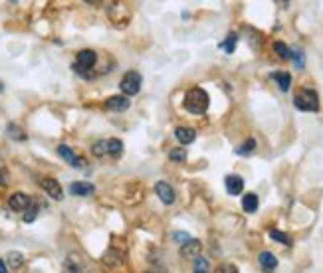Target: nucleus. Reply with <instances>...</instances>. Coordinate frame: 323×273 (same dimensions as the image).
Segmentation results:
<instances>
[{"label":"nucleus","mask_w":323,"mask_h":273,"mask_svg":"<svg viewBox=\"0 0 323 273\" xmlns=\"http://www.w3.org/2000/svg\"><path fill=\"white\" fill-rule=\"evenodd\" d=\"M208 105H210V99L204 89L193 87L187 91V95H185V109L187 111H191L194 115H202V113H206Z\"/></svg>","instance_id":"nucleus-1"},{"label":"nucleus","mask_w":323,"mask_h":273,"mask_svg":"<svg viewBox=\"0 0 323 273\" xmlns=\"http://www.w3.org/2000/svg\"><path fill=\"white\" fill-rule=\"evenodd\" d=\"M293 105L299 109V111H317L319 109V97L313 89H299L293 97Z\"/></svg>","instance_id":"nucleus-2"},{"label":"nucleus","mask_w":323,"mask_h":273,"mask_svg":"<svg viewBox=\"0 0 323 273\" xmlns=\"http://www.w3.org/2000/svg\"><path fill=\"white\" fill-rule=\"evenodd\" d=\"M97 62V54L94 50H82L75 58V64H73V69L84 75V77H90V69L96 66Z\"/></svg>","instance_id":"nucleus-3"},{"label":"nucleus","mask_w":323,"mask_h":273,"mask_svg":"<svg viewBox=\"0 0 323 273\" xmlns=\"http://www.w3.org/2000/svg\"><path fill=\"white\" fill-rule=\"evenodd\" d=\"M141 81H143V77H141V73L139 71H127L125 75H123V79H121V91L125 93V97H129V95H135V93H139V89H141Z\"/></svg>","instance_id":"nucleus-4"},{"label":"nucleus","mask_w":323,"mask_h":273,"mask_svg":"<svg viewBox=\"0 0 323 273\" xmlns=\"http://www.w3.org/2000/svg\"><path fill=\"white\" fill-rule=\"evenodd\" d=\"M40 184L48 192V196H52L54 200H62L64 198V190H62V186H60V182L56 178H42Z\"/></svg>","instance_id":"nucleus-5"},{"label":"nucleus","mask_w":323,"mask_h":273,"mask_svg":"<svg viewBox=\"0 0 323 273\" xmlns=\"http://www.w3.org/2000/svg\"><path fill=\"white\" fill-rule=\"evenodd\" d=\"M58 155L64 159L65 163H69L71 167H75V169H82L84 165H86V161L84 159H79V157H75L73 155V151L67 147V145H58Z\"/></svg>","instance_id":"nucleus-6"},{"label":"nucleus","mask_w":323,"mask_h":273,"mask_svg":"<svg viewBox=\"0 0 323 273\" xmlns=\"http://www.w3.org/2000/svg\"><path fill=\"white\" fill-rule=\"evenodd\" d=\"M8 204H10L12 210H16V212H24V210H28V206L32 204V200H30V196H28V194H24V192H16V194H12V196H10Z\"/></svg>","instance_id":"nucleus-7"},{"label":"nucleus","mask_w":323,"mask_h":273,"mask_svg":"<svg viewBox=\"0 0 323 273\" xmlns=\"http://www.w3.org/2000/svg\"><path fill=\"white\" fill-rule=\"evenodd\" d=\"M155 192H157V196L161 198L163 204H173L175 202V190H173V186H169V182H157V186H155Z\"/></svg>","instance_id":"nucleus-8"},{"label":"nucleus","mask_w":323,"mask_h":273,"mask_svg":"<svg viewBox=\"0 0 323 273\" xmlns=\"http://www.w3.org/2000/svg\"><path fill=\"white\" fill-rule=\"evenodd\" d=\"M224 184H226V190L232 196H238V194L244 190V180H242L238 174H228Z\"/></svg>","instance_id":"nucleus-9"},{"label":"nucleus","mask_w":323,"mask_h":273,"mask_svg":"<svg viewBox=\"0 0 323 273\" xmlns=\"http://www.w3.org/2000/svg\"><path fill=\"white\" fill-rule=\"evenodd\" d=\"M258 261H260V267L268 273L274 271V269L278 267V259H276V255H274L272 251H262L258 255Z\"/></svg>","instance_id":"nucleus-10"},{"label":"nucleus","mask_w":323,"mask_h":273,"mask_svg":"<svg viewBox=\"0 0 323 273\" xmlns=\"http://www.w3.org/2000/svg\"><path fill=\"white\" fill-rule=\"evenodd\" d=\"M127 107H129V97L125 95H113L105 101V109L109 111H125Z\"/></svg>","instance_id":"nucleus-11"},{"label":"nucleus","mask_w":323,"mask_h":273,"mask_svg":"<svg viewBox=\"0 0 323 273\" xmlns=\"http://www.w3.org/2000/svg\"><path fill=\"white\" fill-rule=\"evenodd\" d=\"M200 247H202V243L198 241V239H189L187 243H183V247H181V255L183 257H198V253H200Z\"/></svg>","instance_id":"nucleus-12"},{"label":"nucleus","mask_w":323,"mask_h":273,"mask_svg":"<svg viewBox=\"0 0 323 273\" xmlns=\"http://www.w3.org/2000/svg\"><path fill=\"white\" fill-rule=\"evenodd\" d=\"M69 192H71L73 196H90V194L96 192V186L90 184V182H73V184L69 186Z\"/></svg>","instance_id":"nucleus-13"},{"label":"nucleus","mask_w":323,"mask_h":273,"mask_svg":"<svg viewBox=\"0 0 323 273\" xmlns=\"http://www.w3.org/2000/svg\"><path fill=\"white\" fill-rule=\"evenodd\" d=\"M175 136L179 139V143H183V145H191L194 139H196V131L191 129V127H179V129L175 131Z\"/></svg>","instance_id":"nucleus-14"},{"label":"nucleus","mask_w":323,"mask_h":273,"mask_svg":"<svg viewBox=\"0 0 323 273\" xmlns=\"http://www.w3.org/2000/svg\"><path fill=\"white\" fill-rule=\"evenodd\" d=\"M272 79L278 83V87L282 89V91H288L291 85V75L288 71H276V73H272Z\"/></svg>","instance_id":"nucleus-15"},{"label":"nucleus","mask_w":323,"mask_h":273,"mask_svg":"<svg viewBox=\"0 0 323 273\" xmlns=\"http://www.w3.org/2000/svg\"><path fill=\"white\" fill-rule=\"evenodd\" d=\"M242 208L248 212V214H254L256 210H258V196L256 194H246L244 198H242Z\"/></svg>","instance_id":"nucleus-16"},{"label":"nucleus","mask_w":323,"mask_h":273,"mask_svg":"<svg viewBox=\"0 0 323 273\" xmlns=\"http://www.w3.org/2000/svg\"><path fill=\"white\" fill-rule=\"evenodd\" d=\"M121 151H123V143L119 139H107V155L117 157L121 155Z\"/></svg>","instance_id":"nucleus-17"},{"label":"nucleus","mask_w":323,"mask_h":273,"mask_svg":"<svg viewBox=\"0 0 323 273\" xmlns=\"http://www.w3.org/2000/svg\"><path fill=\"white\" fill-rule=\"evenodd\" d=\"M254 149H256V141H254V139H248L244 145H240V147L236 149V155L246 157V155H252V153H254Z\"/></svg>","instance_id":"nucleus-18"},{"label":"nucleus","mask_w":323,"mask_h":273,"mask_svg":"<svg viewBox=\"0 0 323 273\" xmlns=\"http://www.w3.org/2000/svg\"><path fill=\"white\" fill-rule=\"evenodd\" d=\"M6 259H8V265H10L12 269H18V267L24 263V257H22V253H20V251H10Z\"/></svg>","instance_id":"nucleus-19"},{"label":"nucleus","mask_w":323,"mask_h":273,"mask_svg":"<svg viewBox=\"0 0 323 273\" xmlns=\"http://www.w3.org/2000/svg\"><path fill=\"white\" fill-rule=\"evenodd\" d=\"M274 52H276L280 58H284V60H290L291 58V50L284 42H276V44H274Z\"/></svg>","instance_id":"nucleus-20"},{"label":"nucleus","mask_w":323,"mask_h":273,"mask_svg":"<svg viewBox=\"0 0 323 273\" xmlns=\"http://www.w3.org/2000/svg\"><path fill=\"white\" fill-rule=\"evenodd\" d=\"M236 42H238V36L236 34H228V38L224 42H220V48L226 52V54H232L234 48H236Z\"/></svg>","instance_id":"nucleus-21"},{"label":"nucleus","mask_w":323,"mask_h":273,"mask_svg":"<svg viewBox=\"0 0 323 273\" xmlns=\"http://www.w3.org/2000/svg\"><path fill=\"white\" fill-rule=\"evenodd\" d=\"M270 238L284 243V245H291V236L284 234V232H278V230H270Z\"/></svg>","instance_id":"nucleus-22"},{"label":"nucleus","mask_w":323,"mask_h":273,"mask_svg":"<svg viewBox=\"0 0 323 273\" xmlns=\"http://www.w3.org/2000/svg\"><path fill=\"white\" fill-rule=\"evenodd\" d=\"M8 135L12 136V139H16V141H24V139H26V135L22 133V129H20L18 125H14V123L8 125Z\"/></svg>","instance_id":"nucleus-23"},{"label":"nucleus","mask_w":323,"mask_h":273,"mask_svg":"<svg viewBox=\"0 0 323 273\" xmlns=\"http://www.w3.org/2000/svg\"><path fill=\"white\" fill-rule=\"evenodd\" d=\"M194 273H208V261L200 255L194 259Z\"/></svg>","instance_id":"nucleus-24"},{"label":"nucleus","mask_w":323,"mask_h":273,"mask_svg":"<svg viewBox=\"0 0 323 273\" xmlns=\"http://www.w3.org/2000/svg\"><path fill=\"white\" fill-rule=\"evenodd\" d=\"M169 159H171V161H177V163H183V161L187 159V151H185V149H173V151L169 153Z\"/></svg>","instance_id":"nucleus-25"},{"label":"nucleus","mask_w":323,"mask_h":273,"mask_svg":"<svg viewBox=\"0 0 323 273\" xmlns=\"http://www.w3.org/2000/svg\"><path fill=\"white\" fill-rule=\"evenodd\" d=\"M92 153H94L96 157L107 155V141H97L96 145H94V149H92Z\"/></svg>","instance_id":"nucleus-26"},{"label":"nucleus","mask_w":323,"mask_h":273,"mask_svg":"<svg viewBox=\"0 0 323 273\" xmlns=\"http://www.w3.org/2000/svg\"><path fill=\"white\" fill-rule=\"evenodd\" d=\"M36 216H38V204H30L28 206V210H26V214H24V222H34L36 220Z\"/></svg>","instance_id":"nucleus-27"},{"label":"nucleus","mask_w":323,"mask_h":273,"mask_svg":"<svg viewBox=\"0 0 323 273\" xmlns=\"http://www.w3.org/2000/svg\"><path fill=\"white\" fill-rule=\"evenodd\" d=\"M291 58H293V62H295V66H297V68H303L305 58H303V54H301V52H291Z\"/></svg>","instance_id":"nucleus-28"},{"label":"nucleus","mask_w":323,"mask_h":273,"mask_svg":"<svg viewBox=\"0 0 323 273\" xmlns=\"http://www.w3.org/2000/svg\"><path fill=\"white\" fill-rule=\"evenodd\" d=\"M216 273H238V269H236L232 263H222V265L216 269Z\"/></svg>","instance_id":"nucleus-29"},{"label":"nucleus","mask_w":323,"mask_h":273,"mask_svg":"<svg viewBox=\"0 0 323 273\" xmlns=\"http://www.w3.org/2000/svg\"><path fill=\"white\" fill-rule=\"evenodd\" d=\"M173 238L177 239V241H181V243H187V241H189V234H183V232H175V234H173Z\"/></svg>","instance_id":"nucleus-30"},{"label":"nucleus","mask_w":323,"mask_h":273,"mask_svg":"<svg viewBox=\"0 0 323 273\" xmlns=\"http://www.w3.org/2000/svg\"><path fill=\"white\" fill-rule=\"evenodd\" d=\"M69 273H88L84 267H79V265H75V263H71L69 261Z\"/></svg>","instance_id":"nucleus-31"},{"label":"nucleus","mask_w":323,"mask_h":273,"mask_svg":"<svg viewBox=\"0 0 323 273\" xmlns=\"http://www.w3.org/2000/svg\"><path fill=\"white\" fill-rule=\"evenodd\" d=\"M6 182H8V180H6V174L0 172V186H6Z\"/></svg>","instance_id":"nucleus-32"},{"label":"nucleus","mask_w":323,"mask_h":273,"mask_svg":"<svg viewBox=\"0 0 323 273\" xmlns=\"http://www.w3.org/2000/svg\"><path fill=\"white\" fill-rule=\"evenodd\" d=\"M0 273H8V269H6V263L0 259Z\"/></svg>","instance_id":"nucleus-33"},{"label":"nucleus","mask_w":323,"mask_h":273,"mask_svg":"<svg viewBox=\"0 0 323 273\" xmlns=\"http://www.w3.org/2000/svg\"><path fill=\"white\" fill-rule=\"evenodd\" d=\"M2 91H4V83L0 81V93H2Z\"/></svg>","instance_id":"nucleus-34"},{"label":"nucleus","mask_w":323,"mask_h":273,"mask_svg":"<svg viewBox=\"0 0 323 273\" xmlns=\"http://www.w3.org/2000/svg\"><path fill=\"white\" fill-rule=\"evenodd\" d=\"M147 273H155V271H147Z\"/></svg>","instance_id":"nucleus-35"}]
</instances>
